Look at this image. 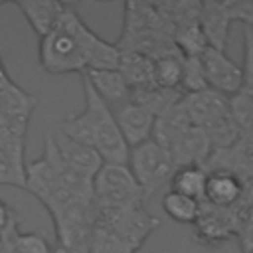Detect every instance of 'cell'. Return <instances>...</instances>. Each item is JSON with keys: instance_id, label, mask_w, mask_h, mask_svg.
<instances>
[{"instance_id": "14", "label": "cell", "mask_w": 253, "mask_h": 253, "mask_svg": "<svg viewBox=\"0 0 253 253\" xmlns=\"http://www.w3.org/2000/svg\"><path fill=\"white\" fill-rule=\"evenodd\" d=\"M190 126H192V123H190V119H188V115L184 111L182 99H180L178 103H174L172 107H168L166 111L156 115L154 130H152V140L158 142L160 146L168 148Z\"/></svg>"}, {"instance_id": "13", "label": "cell", "mask_w": 253, "mask_h": 253, "mask_svg": "<svg viewBox=\"0 0 253 253\" xmlns=\"http://www.w3.org/2000/svg\"><path fill=\"white\" fill-rule=\"evenodd\" d=\"M14 6L26 16V20L30 22L36 36L43 38L45 34H49L57 26V22H59L67 4L59 2V0H51V2H43V0H40V2L38 0L36 2H30V0L20 2L18 0V2H14Z\"/></svg>"}, {"instance_id": "7", "label": "cell", "mask_w": 253, "mask_h": 253, "mask_svg": "<svg viewBox=\"0 0 253 253\" xmlns=\"http://www.w3.org/2000/svg\"><path fill=\"white\" fill-rule=\"evenodd\" d=\"M231 20V2H200L198 24L210 47L225 51Z\"/></svg>"}, {"instance_id": "9", "label": "cell", "mask_w": 253, "mask_h": 253, "mask_svg": "<svg viewBox=\"0 0 253 253\" xmlns=\"http://www.w3.org/2000/svg\"><path fill=\"white\" fill-rule=\"evenodd\" d=\"M115 121L119 125V130L126 142L128 148L142 144L146 140L152 138V130H154V121L156 115L150 113L148 109L136 105V103H126L119 109L113 111Z\"/></svg>"}, {"instance_id": "20", "label": "cell", "mask_w": 253, "mask_h": 253, "mask_svg": "<svg viewBox=\"0 0 253 253\" xmlns=\"http://www.w3.org/2000/svg\"><path fill=\"white\" fill-rule=\"evenodd\" d=\"M138 249H140L138 245L121 237L119 233L101 225H93L87 253H138Z\"/></svg>"}, {"instance_id": "24", "label": "cell", "mask_w": 253, "mask_h": 253, "mask_svg": "<svg viewBox=\"0 0 253 253\" xmlns=\"http://www.w3.org/2000/svg\"><path fill=\"white\" fill-rule=\"evenodd\" d=\"M0 6H2V2H0Z\"/></svg>"}, {"instance_id": "16", "label": "cell", "mask_w": 253, "mask_h": 253, "mask_svg": "<svg viewBox=\"0 0 253 253\" xmlns=\"http://www.w3.org/2000/svg\"><path fill=\"white\" fill-rule=\"evenodd\" d=\"M8 253H53V243L38 231H20L14 223L4 235H0Z\"/></svg>"}, {"instance_id": "19", "label": "cell", "mask_w": 253, "mask_h": 253, "mask_svg": "<svg viewBox=\"0 0 253 253\" xmlns=\"http://www.w3.org/2000/svg\"><path fill=\"white\" fill-rule=\"evenodd\" d=\"M162 210L164 213L176 221V223H186V225H194L200 217V211H202V202L198 200H192L184 194H178V192H172L168 190L162 198Z\"/></svg>"}, {"instance_id": "2", "label": "cell", "mask_w": 253, "mask_h": 253, "mask_svg": "<svg viewBox=\"0 0 253 253\" xmlns=\"http://www.w3.org/2000/svg\"><path fill=\"white\" fill-rule=\"evenodd\" d=\"M83 99L85 105L79 113L65 117L55 128L65 136L83 142L99 152L103 162L111 164H126L128 162V146L119 130L113 111L103 103V99L93 91L89 81L81 75Z\"/></svg>"}, {"instance_id": "12", "label": "cell", "mask_w": 253, "mask_h": 253, "mask_svg": "<svg viewBox=\"0 0 253 253\" xmlns=\"http://www.w3.org/2000/svg\"><path fill=\"white\" fill-rule=\"evenodd\" d=\"M49 136H51V140H53V144H55L59 156H61L69 166H73L75 170L83 172L85 176L93 178V176L97 174V170L103 166V158L99 156V152H97L95 148H91V146H87V144H83V142H77V140L65 136V134H63L61 130H57V128H53V130L49 132Z\"/></svg>"}, {"instance_id": "18", "label": "cell", "mask_w": 253, "mask_h": 253, "mask_svg": "<svg viewBox=\"0 0 253 253\" xmlns=\"http://www.w3.org/2000/svg\"><path fill=\"white\" fill-rule=\"evenodd\" d=\"M182 59H184V55L180 53V49H170V51L154 57V83L162 89L180 91Z\"/></svg>"}, {"instance_id": "22", "label": "cell", "mask_w": 253, "mask_h": 253, "mask_svg": "<svg viewBox=\"0 0 253 253\" xmlns=\"http://www.w3.org/2000/svg\"><path fill=\"white\" fill-rule=\"evenodd\" d=\"M14 223H16V217H14L12 208L4 200H0V235H4Z\"/></svg>"}, {"instance_id": "11", "label": "cell", "mask_w": 253, "mask_h": 253, "mask_svg": "<svg viewBox=\"0 0 253 253\" xmlns=\"http://www.w3.org/2000/svg\"><path fill=\"white\" fill-rule=\"evenodd\" d=\"M81 75L111 111L130 103V87L119 69H89Z\"/></svg>"}, {"instance_id": "3", "label": "cell", "mask_w": 253, "mask_h": 253, "mask_svg": "<svg viewBox=\"0 0 253 253\" xmlns=\"http://www.w3.org/2000/svg\"><path fill=\"white\" fill-rule=\"evenodd\" d=\"M146 198L130 174L126 164L103 162L93 176V206L95 208H136L144 206Z\"/></svg>"}, {"instance_id": "8", "label": "cell", "mask_w": 253, "mask_h": 253, "mask_svg": "<svg viewBox=\"0 0 253 253\" xmlns=\"http://www.w3.org/2000/svg\"><path fill=\"white\" fill-rule=\"evenodd\" d=\"M168 152H170L176 168H180V166H204L206 168V164L213 152V146H211L208 132L204 128H198L192 125L168 146Z\"/></svg>"}, {"instance_id": "17", "label": "cell", "mask_w": 253, "mask_h": 253, "mask_svg": "<svg viewBox=\"0 0 253 253\" xmlns=\"http://www.w3.org/2000/svg\"><path fill=\"white\" fill-rule=\"evenodd\" d=\"M208 170L204 166H180L174 170L170 178V190L184 194L192 200L204 202V190H206Z\"/></svg>"}, {"instance_id": "4", "label": "cell", "mask_w": 253, "mask_h": 253, "mask_svg": "<svg viewBox=\"0 0 253 253\" xmlns=\"http://www.w3.org/2000/svg\"><path fill=\"white\" fill-rule=\"evenodd\" d=\"M126 166L134 176L136 184L140 186L146 200L152 198L162 186H166L176 170L168 148L160 146L152 138L128 148Z\"/></svg>"}, {"instance_id": "6", "label": "cell", "mask_w": 253, "mask_h": 253, "mask_svg": "<svg viewBox=\"0 0 253 253\" xmlns=\"http://www.w3.org/2000/svg\"><path fill=\"white\" fill-rule=\"evenodd\" d=\"M208 89H213L225 97H233L243 89V69L225 55V51L206 47L200 55Z\"/></svg>"}, {"instance_id": "10", "label": "cell", "mask_w": 253, "mask_h": 253, "mask_svg": "<svg viewBox=\"0 0 253 253\" xmlns=\"http://www.w3.org/2000/svg\"><path fill=\"white\" fill-rule=\"evenodd\" d=\"M245 184L243 178L229 170H208L206 190H204V204L217 208V210H229L239 202L243 196Z\"/></svg>"}, {"instance_id": "23", "label": "cell", "mask_w": 253, "mask_h": 253, "mask_svg": "<svg viewBox=\"0 0 253 253\" xmlns=\"http://www.w3.org/2000/svg\"><path fill=\"white\" fill-rule=\"evenodd\" d=\"M53 253H71V251H67V249H63V247L55 245V247H53Z\"/></svg>"}, {"instance_id": "5", "label": "cell", "mask_w": 253, "mask_h": 253, "mask_svg": "<svg viewBox=\"0 0 253 253\" xmlns=\"http://www.w3.org/2000/svg\"><path fill=\"white\" fill-rule=\"evenodd\" d=\"M95 225L107 227L121 237L142 247L158 229L160 221L144 206L136 208H95Z\"/></svg>"}, {"instance_id": "15", "label": "cell", "mask_w": 253, "mask_h": 253, "mask_svg": "<svg viewBox=\"0 0 253 253\" xmlns=\"http://www.w3.org/2000/svg\"><path fill=\"white\" fill-rule=\"evenodd\" d=\"M121 75L128 83L130 91L154 83V59L140 51H121L119 67Z\"/></svg>"}, {"instance_id": "21", "label": "cell", "mask_w": 253, "mask_h": 253, "mask_svg": "<svg viewBox=\"0 0 253 253\" xmlns=\"http://www.w3.org/2000/svg\"><path fill=\"white\" fill-rule=\"evenodd\" d=\"M208 89L206 75H204V65L200 55H184L182 59V79H180V91L182 95L198 93Z\"/></svg>"}, {"instance_id": "1", "label": "cell", "mask_w": 253, "mask_h": 253, "mask_svg": "<svg viewBox=\"0 0 253 253\" xmlns=\"http://www.w3.org/2000/svg\"><path fill=\"white\" fill-rule=\"evenodd\" d=\"M38 57L47 73L65 75L89 69H117L121 49L87 28L75 8L67 4L57 26L40 38Z\"/></svg>"}]
</instances>
